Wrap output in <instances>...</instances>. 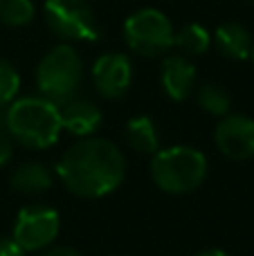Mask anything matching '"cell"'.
<instances>
[{
    "label": "cell",
    "instance_id": "1",
    "mask_svg": "<svg viewBox=\"0 0 254 256\" xmlns=\"http://www.w3.org/2000/svg\"><path fill=\"white\" fill-rule=\"evenodd\" d=\"M56 178L79 198H104L122 186L126 158L120 146L104 137H81L61 155Z\"/></svg>",
    "mask_w": 254,
    "mask_h": 256
},
{
    "label": "cell",
    "instance_id": "2",
    "mask_svg": "<svg viewBox=\"0 0 254 256\" xmlns=\"http://www.w3.org/2000/svg\"><path fill=\"white\" fill-rule=\"evenodd\" d=\"M4 130L27 148H50L61 135L58 106L45 97H20L4 108Z\"/></svg>",
    "mask_w": 254,
    "mask_h": 256
},
{
    "label": "cell",
    "instance_id": "3",
    "mask_svg": "<svg viewBox=\"0 0 254 256\" xmlns=\"http://www.w3.org/2000/svg\"><path fill=\"white\" fill-rule=\"evenodd\" d=\"M210 162L194 146L158 148L151 160V178L158 189L166 194H192L205 182Z\"/></svg>",
    "mask_w": 254,
    "mask_h": 256
},
{
    "label": "cell",
    "instance_id": "4",
    "mask_svg": "<svg viewBox=\"0 0 254 256\" xmlns=\"http://www.w3.org/2000/svg\"><path fill=\"white\" fill-rule=\"evenodd\" d=\"M81 79H84V61L70 45L52 48L36 68V84L40 97L50 99L56 106L74 97Z\"/></svg>",
    "mask_w": 254,
    "mask_h": 256
},
{
    "label": "cell",
    "instance_id": "5",
    "mask_svg": "<svg viewBox=\"0 0 254 256\" xmlns=\"http://www.w3.org/2000/svg\"><path fill=\"white\" fill-rule=\"evenodd\" d=\"M174 25L160 9H140L124 22V38L140 56H160L174 48Z\"/></svg>",
    "mask_w": 254,
    "mask_h": 256
},
{
    "label": "cell",
    "instance_id": "6",
    "mask_svg": "<svg viewBox=\"0 0 254 256\" xmlns=\"http://www.w3.org/2000/svg\"><path fill=\"white\" fill-rule=\"evenodd\" d=\"M45 22L63 40H97L99 25L88 0H45Z\"/></svg>",
    "mask_w": 254,
    "mask_h": 256
},
{
    "label": "cell",
    "instance_id": "7",
    "mask_svg": "<svg viewBox=\"0 0 254 256\" xmlns=\"http://www.w3.org/2000/svg\"><path fill=\"white\" fill-rule=\"evenodd\" d=\"M61 232V216L48 204H30L20 209L14 222L12 236L25 252L48 250Z\"/></svg>",
    "mask_w": 254,
    "mask_h": 256
},
{
    "label": "cell",
    "instance_id": "8",
    "mask_svg": "<svg viewBox=\"0 0 254 256\" xmlns=\"http://www.w3.org/2000/svg\"><path fill=\"white\" fill-rule=\"evenodd\" d=\"M214 142L218 150L230 160L254 158V120L248 115H225L220 117L214 130Z\"/></svg>",
    "mask_w": 254,
    "mask_h": 256
},
{
    "label": "cell",
    "instance_id": "9",
    "mask_svg": "<svg viewBox=\"0 0 254 256\" xmlns=\"http://www.w3.org/2000/svg\"><path fill=\"white\" fill-rule=\"evenodd\" d=\"M94 88L106 99H122L133 81V66L128 56L122 52H108L94 61L92 66Z\"/></svg>",
    "mask_w": 254,
    "mask_h": 256
},
{
    "label": "cell",
    "instance_id": "10",
    "mask_svg": "<svg viewBox=\"0 0 254 256\" xmlns=\"http://www.w3.org/2000/svg\"><path fill=\"white\" fill-rule=\"evenodd\" d=\"M58 115H61V128L72 132L74 137H90L102 126V110L97 104L81 97H72L68 102L58 104Z\"/></svg>",
    "mask_w": 254,
    "mask_h": 256
},
{
    "label": "cell",
    "instance_id": "11",
    "mask_svg": "<svg viewBox=\"0 0 254 256\" xmlns=\"http://www.w3.org/2000/svg\"><path fill=\"white\" fill-rule=\"evenodd\" d=\"M160 84L166 97L174 102H182L196 88V66L182 54H174L162 61Z\"/></svg>",
    "mask_w": 254,
    "mask_h": 256
},
{
    "label": "cell",
    "instance_id": "12",
    "mask_svg": "<svg viewBox=\"0 0 254 256\" xmlns=\"http://www.w3.org/2000/svg\"><path fill=\"white\" fill-rule=\"evenodd\" d=\"M54 173L43 162H25L18 164L9 176V184L16 194L22 196H40L52 186Z\"/></svg>",
    "mask_w": 254,
    "mask_h": 256
},
{
    "label": "cell",
    "instance_id": "13",
    "mask_svg": "<svg viewBox=\"0 0 254 256\" xmlns=\"http://www.w3.org/2000/svg\"><path fill=\"white\" fill-rule=\"evenodd\" d=\"M214 43L225 58L243 61L252 52V36L241 22H223L214 32Z\"/></svg>",
    "mask_w": 254,
    "mask_h": 256
},
{
    "label": "cell",
    "instance_id": "14",
    "mask_svg": "<svg viewBox=\"0 0 254 256\" xmlns=\"http://www.w3.org/2000/svg\"><path fill=\"white\" fill-rule=\"evenodd\" d=\"M126 142L135 153L153 155L160 148V132L148 115H138L126 124Z\"/></svg>",
    "mask_w": 254,
    "mask_h": 256
},
{
    "label": "cell",
    "instance_id": "15",
    "mask_svg": "<svg viewBox=\"0 0 254 256\" xmlns=\"http://www.w3.org/2000/svg\"><path fill=\"white\" fill-rule=\"evenodd\" d=\"M212 45V34L198 22H187L174 32V48L182 56H198L205 54Z\"/></svg>",
    "mask_w": 254,
    "mask_h": 256
},
{
    "label": "cell",
    "instance_id": "16",
    "mask_svg": "<svg viewBox=\"0 0 254 256\" xmlns=\"http://www.w3.org/2000/svg\"><path fill=\"white\" fill-rule=\"evenodd\" d=\"M198 106L205 112L214 117H225L230 115V108H232V97L230 92L218 84H202L196 92Z\"/></svg>",
    "mask_w": 254,
    "mask_h": 256
},
{
    "label": "cell",
    "instance_id": "17",
    "mask_svg": "<svg viewBox=\"0 0 254 256\" xmlns=\"http://www.w3.org/2000/svg\"><path fill=\"white\" fill-rule=\"evenodd\" d=\"M34 18L32 0H0V22L7 27H22Z\"/></svg>",
    "mask_w": 254,
    "mask_h": 256
},
{
    "label": "cell",
    "instance_id": "18",
    "mask_svg": "<svg viewBox=\"0 0 254 256\" xmlns=\"http://www.w3.org/2000/svg\"><path fill=\"white\" fill-rule=\"evenodd\" d=\"M20 90V76L9 61L0 58V106H9Z\"/></svg>",
    "mask_w": 254,
    "mask_h": 256
},
{
    "label": "cell",
    "instance_id": "19",
    "mask_svg": "<svg viewBox=\"0 0 254 256\" xmlns=\"http://www.w3.org/2000/svg\"><path fill=\"white\" fill-rule=\"evenodd\" d=\"M14 155V140L9 137V132L4 128H0V168L12 160Z\"/></svg>",
    "mask_w": 254,
    "mask_h": 256
},
{
    "label": "cell",
    "instance_id": "20",
    "mask_svg": "<svg viewBox=\"0 0 254 256\" xmlns=\"http://www.w3.org/2000/svg\"><path fill=\"white\" fill-rule=\"evenodd\" d=\"M0 256H25V250L14 240V236H0Z\"/></svg>",
    "mask_w": 254,
    "mask_h": 256
},
{
    "label": "cell",
    "instance_id": "21",
    "mask_svg": "<svg viewBox=\"0 0 254 256\" xmlns=\"http://www.w3.org/2000/svg\"><path fill=\"white\" fill-rule=\"evenodd\" d=\"M40 256H84V254L76 252V250H72V248H50V250H45Z\"/></svg>",
    "mask_w": 254,
    "mask_h": 256
},
{
    "label": "cell",
    "instance_id": "22",
    "mask_svg": "<svg viewBox=\"0 0 254 256\" xmlns=\"http://www.w3.org/2000/svg\"><path fill=\"white\" fill-rule=\"evenodd\" d=\"M196 256H230L228 252H223V250H205V252L196 254Z\"/></svg>",
    "mask_w": 254,
    "mask_h": 256
},
{
    "label": "cell",
    "instance_id": "23",
    "mask_svg": "<svg viewBox=\"0 0 254 256\" xmlns=\"http://www.w3.org/2000/svg\"><path fill=\"white\" fill-rule=\"evenodd\" d=\"M4 108L7 106H0V128H4Z\"/></svg>",
    "mask_w": 254,
    "mask_h": 256
},
{
    "label": "cell",
    "instance_id": "24",
    "mask_svg": "<svg viewBox=\"0 0 254 256\" xmlns=\"http://www.w3.org/2000/svg\"><path fill=\"white\" fill-rule=\"evenodd\" d=\"M250 56H252V61H254V45H252V52H250Z\"/></svg>",
    "mask_w": 254,
    "mask_h": 256
},
{
    "label": "cell",
    "instance_id": "25",
    "mask_svg": "<svg viewBox=\"0 0 254 256\" xmlns=\"http://www.w3.org/2000/svg\"><path fill=\"white\" fill-rule=\"evenodd\" d=\"M250 2H252V4H254V0H250Z\"/></svg>",
    "mask_w": 254,
    "mask_h": 256
}]
</instances>
